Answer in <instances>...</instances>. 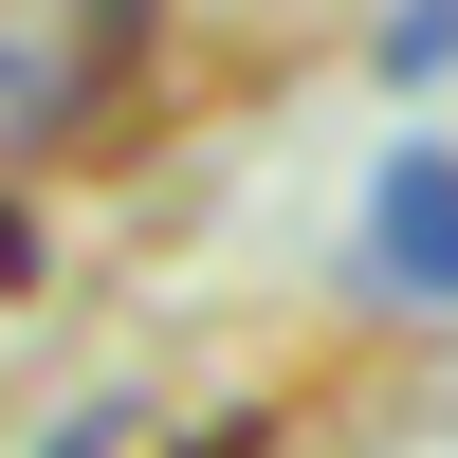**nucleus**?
Segmentation results:
<instances>
[{"mask_svg": "<svg viewBox=\"0 0 458 458\" xmlns=\"http://www.w3.org/2000/svg\"><path fill=\"white\" fill-rule=\"evenodd\" d=\"M367 276L458 312V147H386L367 165Z\"/></svg>", "mask_w": 458, "mask_h": 458, "instance_id": "1", "label": "nucleus"}, {"mask_svg": "<svg viewBox=\"0 0 458 458\" xmlns=\"http://www.w3.org/2000/svg\"><path fill=\"white\" fill-rule=\"evenodd\" d=\"M458 73V0H386V92H440Z\"/></svg>", "mask_w": 458, "mask_h": 458, "instance_id": "2", "label": "nucleus"}, {"mask_svg": "<svg viewBox=\"0 0 458 458\" xmlns=\"http://www.w3.org/2000/svg\"><path fill=\"white\" fill-rule=\"evenodd\" d=\"M110 440H129V422H110V403H92V422H55V440H37V458H110Z\"/></svg>", "mask_w": 458, "mask_h": 458, "instance_id": "3", "label": "nucleus"}, {"mask_svg": "<svg viewBox=\"0 0 458 458\" xmlns=\"http://www.w3.org/2000/svg\"><path fill=\"white\" fill-rule=\"evenodd\" d=\"M0 92H19V55H0Z\"/></svg>", "mask_w": 458, "mask_h": 458, "instance_id": "4", "label": "nucleus"}]
</instances>
